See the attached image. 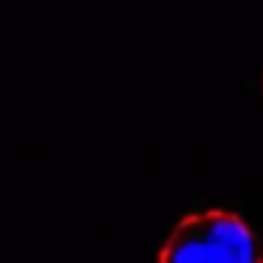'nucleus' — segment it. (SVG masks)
<instances>
[{"label":"nucleus","instance_id":"1","mask_svg":"<svg viewBox=\"0 0 263 263\" xmlns=\"http://www.w3.org/2000/svg\"><path fill=\"white\" fill-rule=\"evenodd\" d=\"M161 263H263L252 229L223 210L184 218L161 249Z\"/></svg>","mask_w":263,"mask_h":263}]
</instances>
